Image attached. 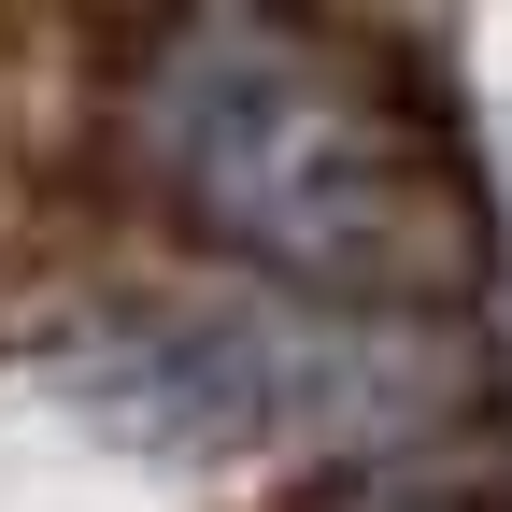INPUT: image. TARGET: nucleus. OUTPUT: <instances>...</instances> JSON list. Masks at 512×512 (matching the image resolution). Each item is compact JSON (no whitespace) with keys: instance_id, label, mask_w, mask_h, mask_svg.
<instances>
[{"instance_id":"obj_2","label":"nucleus","mask_w":512,"mask_h":512,"mask_svg":"<svg viewBox=\"0 0 512 512\" xmlns=\"http://www.w3.org/2000/svg\"><path fill=\"white\" fill-rule=\"evenodd\" d=\"M86 384L185 456H271V441L356 427L384 399V356L285 328V313H228V299H143L86 342Z\"/></svg>"},{"instance_id":"obj_3","label":"nucleus","mask_w":512,"mask_h":512,"mask_svg":"<svg viewBox=\"0 0 512 512\" xmlns=\"http://www.w3.org/2000/svg\"><path fill=\"white\" fill-rule=\"evenodd\" d=\"M370 512H456V498H370Z\"/></svg>"},{"instance_id":"obj_1","label":"nucleus","mask_w":512,"mask_h":512,"mask_svg":"<svg viewBox=\"0 0 512 512\" xmlns=\"http://www.w3.org/2000/svg\"><path fill=\"white\" fill-rule=\"evenodd\" d=\"M143 157L171 214L271 256L285 285L441 299L470 285V185L328 29H171L143 57Z\"/></svg>"}]
</instances>
